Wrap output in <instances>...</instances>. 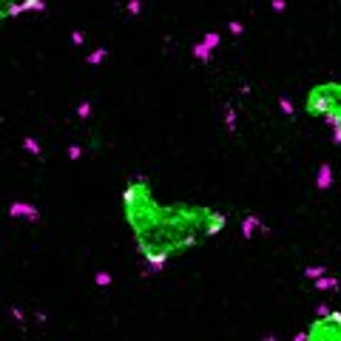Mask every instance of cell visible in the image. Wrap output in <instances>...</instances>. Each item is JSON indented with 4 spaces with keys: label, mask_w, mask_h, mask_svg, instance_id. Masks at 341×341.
Here are the masks:
<instances>
[{
    "label": "cell",
    "mask_w": 341,
    "mask_h": 341,
    "mask_svg": "<svg viewBox=\"0 0 341 341\" xmlns=\"http://www.w3.org/2000/svg\"><path fill=\"white\" fill-rule=\"evenodd\" d=\"M301 108L310 120L324 122L333 140L341 145V80H324V83L310 85Z\"/></svg>",
    "instance_id": "2"
},
{
    "label": "cell",
    "mask_w": 341,
    "mask_h": 341,
    "mask_svg": "<svg viewBox=\"0 0 341 341\" xmlns=\"http://www.w3.org/2000/svg\"><path fill=\"white\" fill-rule=\"evenodd\" d=\"M301 341H341V313L330 310L327 305H318V313L305 330Z\"/></svg>",
    "instance_id": "4"
},
{
    "label": "cell",
    "mask_w": 341,
    "mask_h": 341,
    "mask_svg": "<svg viewBox=\"0 0 341 341\" xmlns=\"http://www.w3.org/2000/svg\"><path fill=\"white\" fill-rule=\"evenodd\" d=\"M23 151H26V154H31V157H40L43 148H40V142H37L34 137H23Z\"/></svg>",
    "instance_id": "8"
},
{
    "label": "cell",
    "mask_w": 341,
    "mask_h": 341,
    "mask_svg": "<svg viewBox=\"0 0 341 341\" xmlns=\"http://www.w3.org/2000/svg\"><path fill=\"white\" fill-rule=\"evenodd\" d=\"M71 43H74V46H83V43H85V34H83V31H74V34H71Z\"/></svg>",
    "instance_id": "16"
},
{
    "label": "cell",
    "mask_w": 341,
    "mask_h": 341,
    "mask_svg": "<svg viewBox=\"0 0 341 341\" xmlns=\"http://www.w3.org/2000/svg\"><path fill=\"white\" fill-rule=\"evenodd\" d=\"M256 228H262V231H264V225H262L259 219H256V216H248V219H244V225H242V236H244V239H250Z\"/></svg>",
    "instance_id": "7"
},
{
    "label": "cell",
    "mask_w": 341,
    "mask_h": 341,
    "mask_svg": "<svg viewBox=\"0 0 341 341\" xmlns=\"http://www.w3.org/2000/svg\"><path fill=\"white\" fill-rule=\"evenodd\" d=\"M80 157H83V148H80V145H68V159H71V162H77Z\"/></svg>",
    "instance_id": "15"
},
{
    "label": "cell",
    "mask_w": 341,
    "mask_h": 341,
    "mask_svg": "<svg viewBox=\"0 0 341 341\" xmlns=\"http://www.w3.org/2000/svg\"><path fill=\"white\" fill-rule=\"evenodd\" d=\"M316 287L318 290H335V279H327V276H324V279L316 281Z\"/></svg>",
    "instance_id": "13"
},
{
    "label": "cell",
    "mask_w": 341,
    "mask_h": 341,
    "mask_svg": "<svg viewBox=\"0 0 341 341\" xmlns=\"http://www.w3.org/2000/svg\"><path fill=\"white\" fill-rule=\"evenodd\" d=\"M125 12L131 14V17H137V14L142 12V0H128V6H125Z\"/></svg>",
    "instance_id": "12"
},
{
    "label": "cell",
    "mask_w": 341,
    "mask_h": 341,
    "mask_svg": "<svg viewBox=\"0 0 341 341\" xmlns=\"http://www.w3.org/2000/svg\"><path fill=\"white\" fill-rule=\"evenodd\" d=\"M262 341H276V338H273V335H268V338H262Z\"/></svg>",
    "instance_id": "17"
},
{
    "label": "cell",
    "mask_w": 341,
    "mask_h": 341,
    "mask_svg": "<svg viewBox=\"0 0 341 341\" xmlns=\"http://www.w3.org/2000/svg\"><path fill=\"white\" fill-rule=\"evenodd\" d=\"M105 57H108V51H105V49H97V51H91V54L85 57V63H88V66H100Z\"/></svg>",
    "instance_id": "10"
},
{
    "label": "cell",
    "mask_w": 341,
    "mask_h": 341,
    "mask_svg": "<svg viewBox=\"0 0 341 341\" xmlns=\"http://www.w3.org/2000/svg\"><path fill=\"white\" fill-rule=\"evenodd\" d=\"M9 216L12 219H23V222H40V211H37V205H31V202H23V199H14L12 205H9Z\"/></svg>",
    "instance_id": "6"
},
{
    "label": "cell",
    "mask_w": 341,
    "mask_h": 341,
    "mask_svg": "<svg viewBox=\"0 0 341 341\" xmlns=\"http://www.w3.org/2000/svg\"><path fill=\"white\" fill-rule=\"evenodd\" d=\"M91 111H94L91 103H80L77 105V117H80V120H88V117H91Z\"/></svg>",
    "instance_id": "11"
},
{
    "label": "cell",
    "mask_w": 341,
    "mask_h": 341,
    "mask_svg": "<svg viewBox=\"0 0 341 341\" xmlns=\"http://www.w3.org/2000/svg\"><path fill=\"white\" fill-rule=\"evenodd\" d=\"M225 211H216L211 205H194V202H170V205H159V213L151 225L131 236L140 259L148 264L145 273H159L170 259L225 233Z\"/></svg>",
    "instance_id": "1"
},
{
    "label": "cell",
    "mask_w": 341,
    "mask_h": 341,
    "mask_svg": "<svg viewBox=\"0 0 341 341\" xmlns=\"http://www.w3.org/2000/svg\"><path fill=\"white\" fill-rule=\"evenodd\" d=\"M46 9H49L46 0H0V23L29 12H46Z\"/></svg>",
    "instance_id": "5"
},
{
    "label": "cell",
    "mask_w": 341,
    "mask_h": 341,
    "mask_svg": "<svg viewBox=\"0 0 341 341\" xmlns=\"http://www.w3.org/2000/svg\"><path fill=\"white\" fill-rule=\"evenodd\" d=\"M94 285H97V287H103V290H105V287H111V285H114V276H111L108 270H97V273H94Z\"/></svg>",
    "instance_id": "9"
},
{
    "label": "cell",
    "mask_w": 341,
    "mask_h": 341,
    "mask_svg": "<svg viewBox=\"0 0 341 341\" xmlns=\"http://www.w3.org/2000/svg\"><path fill=\"white\" fill-rule=\"evenodd\" d=\"M9 313H12V318H14V321H17V324H20V327H23V324H26V313L20 310V307H12V310H9Z\"/></svg>",
    "instance_id": "14"
},
{
    "label": "cell",
    "mask_w": 341,
    "mask_h": 341,
    "mask_svg": "<svg viewBox=\"0 0 341 341\" xmlns=\"http://www.w3.org/2000/svg\"><path fill=\"white\" fill-rule=\"evenodd\" d=\"M159 205L162 202L154 196L151 179L145 174H137L128 179L125 191H122V216H125V225L131 228V233L151 225L154 216L159 213Z\"/></svg>",
    "instance_id": "3"
}]
</instances>
